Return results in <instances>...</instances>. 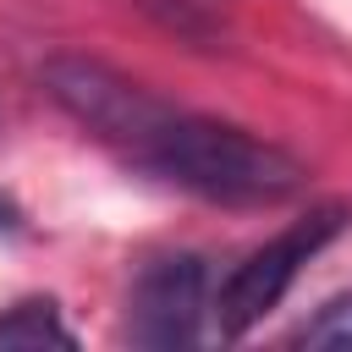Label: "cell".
Listing matches in <instances>:
<instances>
[{
    "instance_id": "cell-1",
    "label": "cell",
    "mask_w": 352,
    "mask_h": 352,
    "mask_svg": "<svg viewBox=\"0 0 352 352\" xmlns=\"http://www.w3.org/2000/svg\"><path fill=\"white\" fill-rule=\"evenodd\" d=\"M44 94L121 165L226 209H264L302 192L308 165L248 126L154 99L143 82L88 55H55L38 72Z\"/></svg>"
},
{
    "instance_id": "cell-2",
    "label": "cell",
    "mask_w": 352,
    "mask_h": 352,
    "mask_svg": "<svg viewBox=\"0 0 352 352\" xmlns=\"http://www.w3.org/2000/svg\"><path fill=\"white\" fill-rule=\"evenodd\" d=\"M346 226H352V209H346L341 198H330V204H314L308 214H297L292 226H280L270 242H258L242 264H231V275H226V280L214 286V297H209V324H214V336H220V341H242V336L297 286L302 264L319 258Z\"/></svg>"
},
{
    "instance_id": "cell-3",
    "label": "cell",
    "mask_w": 352,
    "mask_h": 352,
    "mask_svg": "<svg viewBox=\"0 0 352 352\" xmlns=\"http://www.w3.org/2000/svg\"><path fill=\"white\" fill-rule=\"evenodd\" d=\"M209 297H214V275L204 253L170 248L143 258L126 292V341L154 352L198 346L209 330Z\"/></svg>"
},
{
    "instance_id": "cell-4",
    "label": "cell",
    "mask_w": 352,
    "mask_h": 352,
    "mask_svg": "<svg viewBox=\"0 0 352 352\" xmlns=\"http://www.w3.org/2000/svg\"><path fill=\"white\" fill-rule=\"evenodd\" d=\"M0 346H77L55 297H16L0 314Z\"/></svg>"
},
{
    "instance_id": "cell-5",
    "label": "cell",
    "mask_w": 352,
    "mask_h": 352,
    "mask_svg": "<svg viewBox=\"0 0 352 352\" xmlns=\"http://www.w3.org/2000/svg\"><path fill=\"white\" fill-rule=\"evenodd\" d=\"M292 346H308V352H352V286L324 297L292 336Z\"/></svg>"
},
{
    "instance_id": "cell-6",
    "label": "cell",
    "mask_w": 352,
    "mask_h": 352,
    "mask_svg": "<svg viewBox=\"0 0 352 352\" xmlns=\"http://www.w3.org/2000/svg\"><path fill=\"white\" fill-rule=\"evenodd\" d=\"M11 231H22V209L0 192V236H11Z\"/></svg>"
}]
</instances>
